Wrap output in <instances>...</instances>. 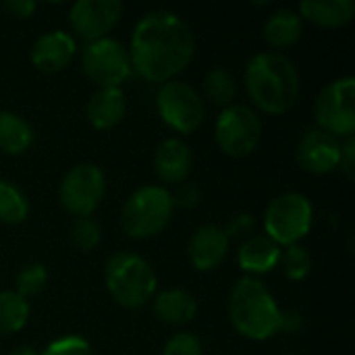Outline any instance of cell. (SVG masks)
Masks as SVG:
<instances>
[{"instance_id": "obj_1", "label": "cell", "mask_w": 355, "mask_h": 355, "mask_svg": "<svg viewBox=\"0 0 355 355\" xmlns=\"http://www.w3.org/2000/svg\"><path fill=\"white\" fill-rule=\"evenodd\" d=\"M127 50L137 75L150 83H166L193 60L196 37L179 15L152 10L137 21Z\"/></svg>"}, {"instance_id": "obj_2", "label": "cell", "mask_w": 355, "mask_h": 355, "mask_svg": "<svg viewBox=\"0 0 355 355\" xmlns=\"http://www.w3.org/2000/svg\"><path fill=\"white\" fill-rule=\"evenodd\" d=\"M243 81L250 100L268 114L289 112L300 98V73L281 52H260L252 56Z\"/></svg>"}, {"instance_id": "obj_3", "label": "cell", "mask_w": 355, "mask_h": 355, "mask_svg": "<svg viewBox=\"0 0 355 355\" xmlns=\"http://www.w3.org/2000/svg\"><path fill=\"white\" fill-rule=\"evenodd\" d=\"M281 308L270 289L256 277L239 279L229 295V318L239 335L266 341L281 333Z\"/></svg>"}, {"instance_id": "obj_4", "label": "cell", "mask_w": 355, "mask_h": 355, "mask_svg": "<svg viewBox=\"0 0 355 355\" xmlns=\"http://www.w3.org/2000/svg\"><path fill=\"white\" fill-rule=\"evenodd\" d=\"M104 279L112 300L127 310H137L156 295L158 279L154 268L133 252L114 254L106 264Z\"/></svg>"}, {"instance_id": "obj_5", "label": "cell", "mask_w": 355, "mask_h": 355, "mask_svg": "<svg viewBox=\"0 0 355 355\" xmlns=\"http://www.w3.org/2000/svg\"><path fill=\"white\" fill-rule=\"evenodd\" d=\"M173 196L158 185L139 187L121 210V227L133 239H150L162 233L173 218Z\"/></svg>"}, {"instance_id": "obj_6", "label": "cell", "mask_w": 355, "mask_h": 355, "mask_svg": "<svg viewBox=\"0 0 355 355\" xmlns=\"http://www.w3.org/2000/svg\"><path fill=\"white\" fill-rule=\"evenodd\" d=\"M314 208L312 202L297 191L277 196L264 212V231L279 248L300 243L312 229Z\"/></svg>"}, {"instance_id": "obj_7", "label": "cell", "mask_w": 355, "mask_h": 355, "mask_svg": "<svg viewBox=\"0 0 355 355\" xmlns=\"http://www.w3.org/2000/svg\"><path fill=\"white\" fill-rule=\"evenodd\" d=\"M314 116L318 129L335 135L349 137L355 131V79L339 77L331 81L314 102Z\"/></svg>"}, {"instance_id": "obj_8", "label": "cell", "mask_w": 355, "mask_h": 355, "mask_svg": "<svg viewBox=\"0 0 355 355\" xmlns=\"http://www.w3.org/2000/svg\"><path fill=\"white\" fill-rule=\"evenodd\" d=\"M156 108L162 121L179 133L198 131L206 119L204 98L189 83L177 79L160 85L156 96Z\"/></svg>"}, {"instance_id": "obj_9", "label": "cell", "mask_w": 355, "mask_h": 355, "mask_svg": "<svg viewBox=\"0 0 355 355\" xmlns=\"http://www.w3.org/2000/svg\"><path fill=\"white\" fill-rule=\"evenodd\" d=\"M81 67L85 77L96 83L98 89L121 87V83H125L133 73L129 50L112 37L85 44L81 54Z\"/></svg>"}, {"instance_id": "obj_10", "label": "cell", "mask_w": 355, "mask_h": 355, "mask_svg": "<svg viewBox=\"0 0 355 355\" xmlns=\"http://www.w3.org/2000/svg\"><path fill=\"white\" fill-rule=\"evenodd\" d=\"M214 137L218 148L233 158L252 154L262 137V121L250 106L231 104L223 108L214 125Z\"/></svg>"}, {"instance_id": "obj_11", "label": "cell", "mask_w": 355, "mask_h": 355, "mask_svg": "<svg viewBox=\"0 0 355 355\" xmlns=\"http://www.w3.org/2000/svg\"><path fill=\"white\" fill-rule=\"evenodd\" d=\"M106 193V177L100 166L83 162L73 166L60 181L58 198L67 212L77 218L92 216Z\"/></svg>"}, {"instance_id": "obj_12", "label": "cell", "mask_w": 355, "mask_h": 355, "mask_svg": "<svg viewBox=\"0 0 355 355\" xmlns=\"http://www.w3.org/2000/svg\"><path fill=\"white\" fill-rule=\"evenodd\" d=\"M121 17L123 2L119 0H79L69 10V23L85 44L108 37Z\"/></svg>"}, {"instance_id": "obj_13", "label": "cell", "mask_w": 355, "mask_h": 355, "mask_svg": "<svg viewBox=\"0 0 355 355\" xmlns=\"http://www.w3.org/2000/svg\"><path fill=\"white\" fill-rule=\"evenodd\" d=\"M341 141L339 137L322 131L310 129L302 135L297 144V164L312 175H327L339 166Z\"/></svg>"}, {"instance_id": "obj_14", "label": "cell", "mask_w": 355, "mask_h": 355, "mask_svg": "<svg viewBox=\"0 0 355 355\" xmlns=\"http://www.w3.org/2000/svg\"><path fill=\"white\" fill-rule=\"evenodd\" d=\"M229 245H231V241L225 235L223 227L204 225L191 235L187 256L196 270L210 272L225 262V258L229 254Z\"/></svg>"}, {"instance_id": "obj_15", "label": "cell", "mask_w": 355, "mask_h": 355, "mask_svg": "<svg viewBox=\"0 0 355 355\" xmlns=\"http://www.w3.org/2000/svg\"><path fill=\"white\" fill-rule=\"evenodd\" d=\"M77 52V42L71 33L62 29L48 31L40 35L31 48V62L44 73H58L71 64Z\"/></svg>"}, {"instance_id": "obj_16", "label": "cell", "mask_w": 355, "mask_h": 355, "mask_svg": "<svg viewBox=\"0 0 355 355\" xmlns=\"http://www.w3.org/2000/svg\"><path fill=\"white\" fill-rule=\"evenodd\" d=\"M193 164L191 150L185 141L177 137L164 139L154 154V171L160 181L164 183H183L189 177Z\"/></svg>"}, {"instance_id": "obj_17", "label": "cell", "mask_w": 355, "mask_h": 355, "mask_svg": "<svg viewBox=\"0 0 355 355\" xmlns=\"http://www.w3.org/2000/svg\"><path fill=\"white\" fill-rule=\"evenodd\" d=\"M127 112V98L121 87L96 89L85 106V116L89 125L98 131H108L116 127Z\"/></svg>"}, {"instance_id": "obj_18", "label": "cell", "mask_w": 355, "mask_h": 355, "mask_svg": "<svg viewBox=\"0 0 355 355\" xmlns=\"http://www.w3.org/2000/svg\"><path fill=\"white\" fill-rule=\"evenodd\" d=\"M281 248L266 235H250L237 252L239 266L250 275H264L279 266Z\"/></svg>"}, {"instance_id": "obj_19", "label": "cell", "mask_w": 355, "mask_h": 355, "mask_svg": "<svg viewBox=\"0 0 355 355\" xmlns=\"http://www.w3.org/2000/svg\"><path fill=\"white\" fill-rule=\"evenodd\" d=\"M354 0H304L300 4L302 21H310L324 29H337L354 19Z\"/></svg>"}, {"instance_id": "obj_20", "label": "cell", "mask_w": 355, "mask_h": 355, "mask_svg": "<svg viewBox=\"0 0 355 355\" xmlns=\"http://www.w3.org/2000/svg\"><path fill=\"white\" fill-rule=\"evenodd\" d=\"M154 314L171 327H183L191 322L198 314V302L191 293L183 289L160 291L154 300Z\"/></svg>"}, {"instance_id": "obj_21", "label": "cell", "mask_w": 355, "mask_h": 355, "mask_svg": "<svg viewBox=\"0 0 355 355\" xmlns=\"http://www.w3.org/2000/svg\"><path fill=\"white\" fill-rule=\"evenodd\" d=\"M304 21L295 10H277L264 25V40L270 48L283 50L293 46L302 37Z\"/></svg>"}, {"instance_id": "obj_22", "label": "cell", "mask_w": 355, "mask_h": 355, "mask_svg": "<svg viewBox=\"0 0 355 355\" xmlns=\"http://www.w3.org/2000/svg\"><path fill=\"white\" fill-rule=\"evenodd\" d=\"M33 144V129L31 125L8 110H0V152L19 156L27 152Z\"/></svg>"}, {"instance_id": "obj_23", "label": "cell", "mask_w": 355, "mask_h": 355, "mask_svg": "<svg viewBox=\"0 0 355 355\" xmlns=\"http://www.w3.org/2000/svg\"><path fill=\"white\" fill-rule=\"evenodd\" d=\"M29 320V304L15 291H0V335L19 333Z\"/></svg>"}, {"instance_id": "obj_24", "label": "cell", "mask_w": 355, "mask_h": 355, "mask_svg": "<svg viewBox=\"0 0 355 355\" xmlns=\"http://www.w3.org/2000/svg\"><path fill=\"white\" fill-rule=\"evenodd\" d=\"M204 94L212 104L227 108L233 104V100L237 96V81L227 69L216 67V69L208 71L204 77Z\"/></svg>"}, {"instance_id": "obj_25", "label": "cell", "mask_w": 355, "mask_h": 355, "mask_svg": "<svg viewBox=\"0 0 355 355\" xmlns=\"http://www.w3.org/2000/svg\"><path fill=\"white\" fill-rule=\"evenodd\" d=\"M29 214V202L19 187L8 181H0V223L19 225Z\"/></svg>"}, {"instance_id": "obj_26", "label": "cell", "mask_w": 355, "mask_h": 355, "mask_svg": "<svg viewBox=\"0 0 355 355\" xmlns=\"http://www.w3.org/2000/svg\"><path fill=\"white\" fill-rule=\"evenodd\" d=\"M279 266L283 268L287 279L304 281L310 275V270H312V256H310V252L304 245L295 243V245H289V248L281 250Z\"/></svg>"}, {"instance_id": "obj_27", "label": "cell", "mask_w": 355, "mask_h": 355, "mask_svg": "<svg viewBox=\"0 0 355 355\" xmlns=\"http://www.w3.org/2000/svg\"><path fill=\"white\" fill-rule=\"evenodd\" d=\"M46 285H48V272L40 262L25 264L15 277V293L21 295L23 300L40 295L46 289Z\"/></svg>"}, {"instance_id": "obj_28", "label": "cell", "mask_w": 355, "mask_h": 355, "mask_svg": "<svg viewBox=\"0 0 355 355\" xmlns=\"http://www.w3.org/2000/svg\"><path fill=\"white\" fill-rule=\"evenodd\" d=\"M71 241L79 252H92L102 241V229L92 216L77 218L71 227Z\"/></svg>"}, {"instance_id": "obj_29", "label": "cell", "mask_w": 355, "mask_h": 355, "mask_svg": "<svg viewBox=\"0 0 355 355\" xmlns=\"http://www.w3.org/2000/svg\"><path fill=\"white\" fill-rule=\"evenodd\" d=\"M37 355H94V352H92V345L83 337L69 335V337L52 341L42 354Z\"/></svg>"}, {"instance_id": "obj_30", "label": "cell", "mask_w": 355, "mask_h": 355, "mask_svg": "<svg viewBox=\"0 0 355 355\" xmlns=\"http://www.w3.org/2000/svg\"><path fill=\"white\" fill-rule=\"evenodd\" d=\"M162 355H204V347L196 335L177 333L166 341Z\"/></svg>"}, {"instance_id": "obj_31", "label": "cell", "mask_w": 355, "mask_h": 355, "mask_svg": "<svg viewBox=\"0 0 355 355\" xmlns=\"http://www.w3.org/2000/svg\"><path fill=\"white\" fill-rule=\"evenodd\" d=\"M252 229H254V218H252V214L239 212V214H235V216L229 220V225H227L223 231H225V235H227L229 241H231V239H248L250 233H252Z\"/></svg>"}, {"instance_id": "obj_32", "label": "cell", "mask_w": 355, "mask_h": 355, "mask_svg": "<svg viewBox=\"0 0 355 355\" xmlns=\"http://www.w3.org/2000/svg\"><path fill=\"white\" fill-rule=\"evenodd\" d=\"M173 196V206H181V208H193L198 206L200 198H202V191L196 183H179L177 191L171 193Z\"/></svg>"}, {"instance_id": "obj_33", "label": "cell", "mask_w": 355, "mask_h": 355, "mask_svg": "<svg viewBox=\"0 0 355 355\" xmlns=\"http://www.w3.org/2000/svg\"><path fill=\"white\" fill-rule=\"evenodd\" d=\"M339 168L349 177L354 179L355 175V139L354 135L345 137V141L341 144V160H339Z\"/></svg>"}, {"instance_id": "obj_34", "label": "cell", "mask_w": 355, "mask_h": 355, "mask_svg": "<svg viewBox=\"0 0 355 355\" xmlns=\"http://www.w3.org/2000/svg\"><path fill=\"white\" fill-rule=\"evenodd\" d=\"M2 8H4L8 15H12L15 19H27V17L33 15L35 2H33V0H6V2L2 4Z\"/></svg>"}, {"instance_id": "obj_35", "label": "cell", "mask_w": 355, "mask_h": 355, "mask_svg": "<svg viewBox=\"0 0 355 355\" xmlns=\"http://www.w3.org/2000/svg\"><path fill=\"white\" fill-rule=\"evenodd\" d=\"M304 324V318L297 310H285L281 312V331L285 333H297Z\"/></svg>"}, {"instance_id": "obj_36", "label": "cell", "mask_w": 355, "mask_h": 355, "mask_svg": "<svg viewBox=\"0 0 355 355\" xmlns=\"http://www.w3.org/2000/svg\"><path fill=\"white\" fill-rule=\"evenodd\" d=\"M10 355H37V354H35V349H33V347H29V345H21V347H17V349H15Z\"/></svg>"}, {"instance_id": "obj_37", "label": "cell", "mask_w": 355, "mask_h": 355, "mask_svg": "<svg viewBox=\"0 0 355 355\" xmlns=\"http://www.w3.org/2000/svg\"><path fill=\"white\" fill-rule=\"evenodd\" d=\"M285 355H293V354H285Z\"/></svg>"}]
</instances>
